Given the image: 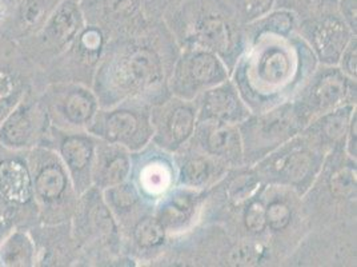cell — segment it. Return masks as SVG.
Masks as SVG:
<instances>
[{"mask_svg":"<svg viewBox=\"0 0 357 267\" xmlns=\"http://www.w3.org/2000/svg\"><path fill=\"white\" fill-rule=\"evenodd\" d=\"M96 75L99 103L152 107L167 99L180 47L164 20L146 19L134 30L112 36Z\"/></svg>","mask_w":357,"mask_h":267,"instance_id":"1","label":"cell"},{"mask_svg":"<svg viewBox=\"0 0 357 267\" xmlns=\"http://www.w3.org/2000/svg\"><path fill=\"white\" fill-rule=\"evenodd\" d=\"M317 66L298 31L291 35L260 32L247 38L231 80L250 111L260 114L291 101Z\"/></svg>","mask_w":357,"mask_h":267,"instance_id":"2","label":"cell"},{"mask_svg":"<svg viewBox=\"0 0 357 267\" xmlns=\"http://www.w3.org/2000/svg\"><path fill=\"white\" fill-rule=\"evenodd\" d=\"M178 47H197L223 60L229 75L247 45L245 26L225 0H185L164 19Z\"/></svg>","mask_w":357,"mask_h":267,"instance_id":"3","label":"cell"},{"mask_svg":"<svg viewBox=\"0 0 357 267\" xmlns=\"http://www.w3.org/2000/svg\"><path fill=\"white\" fill-rule=\"evenodd\" d=\"M326 155L298 134L271 151L252 168L263 183L287 187L303 196L319 175Z\"/></svg>","mask_w":357,"mask_h":267,"instance_id":"4","label":"cell"},{"mask_svg":"<svg viewBox=\"0 0 357 267\" xmlns=\"http://www.w3.org/2000/svg\"><path fill=\"white\" fill-rule=\"evenodd\" d=\"M244 166H253L271 151L301 133L305 123L300 118L292 101L266 113L251 114L238 123Z\"/></svg>","mask_w":357,"mask_h":267,"instance_id":"5","label":"cell"},{"mask_svg":"<svg viewBox=\"0 0 357 267\" xmlns=\"http://www.w3.org/2000/svg\"><path fill=\"white\" fill-rule=\"evenodd\" d=\"M291 101L307 126L328 111L356 103V80L344 74L339 66L320 64Z\"/></svg>","mask_w":357,"mask_h":267,"instance_id":"6","label":"cell"},{"mask_svg":"<svg viewBox=\"0 0 357 267\" xmlns=\"http://www.w3.org/2000/svg\"><path fill=\"white\" fill-rule=\"evenodd\" d=\"M223 60L197 47H181L169 78V92L184 101H195L203 91L229 79Z\"/></svg>","mask_w":357,"mask_h":267,"instance_id":"7","label":"cell"},{"mask_svg":"<svg viewBox=\"0 0 357 267\" xmlns=\"http://www.w3.org/2000/svg\"><path fill=\"white\" fill-rule=\"evenodd\" d=\"M149 106L120 103L93 115L91 131L105 142L119 145L136 152L146 147L152 139V123Z\"/></svg>","mask_w":357,"mask_h":267,"instance_id":"8","label":"cell"},{"mask_svg":"<svg viewBox=\"0 0 357 267\" xmlns=\"http://www.w3.org/2000/svg\"><path fill=\"white\" fill-rule=\"evenodd\" d=\"M128 180L134 183L143 202L152 212L155 206L176 186L174 154L149 142L146 147L131 152Z\"/></svg>","mask_w":357,"mask_h":267,"instance_id":"9","label":"cell"},{"mask_svg":"<svg viewBox=\"0 0 357 267\" xmlns=\"http://www.w3.org/2000/svg\"><path fill=\"white\" fill-rule=\"evenodd\" d=\"M263 199L266 203L268 245L272 254L294 252L291 240H296L298 230H305L301 196L291 189L266 185ZM296 243L298 245V240Z\"/></svg>","mask_w":357,"mask_h":267,"instance_id":"10","label":"cell"},{"mask_svg":"<svg viewBox=\"0 0 357 267\" xmlns=\"http://www.w3.org/2000/svg\"><path fill=\"white\" fill-rule=\"evenodd\" d=\"M152 123L151 142L167 152L175 154L192 136L196 126L194 101H184L169 95L163 102L149 108Z\"/></svg>","mask_w":357,"mask_h":267,"instance_id":"11","label":"cell"},{"mask_svg":"<svg viewBox=\"0 0 357 267\" xmlns=\"http://www.w3.org/2000/svg\"><path fill=\"white\" fill-rule=\"evenodd\" d=\"M298 35L310 45L319 64L337 66L349 41L356 36L337 10L298 20Z\"/></svg>","mask_w":357,"mask_h":267,"instance_id":"12","label":"cell"},{"mask_svg":"<svg viewBox=\"0 0 357 267\" xmlns=\"http://www.w3.org/2000/svg\"><path fill=\"white\" fill-rule=\"evenodd\" d=\"M184 146L207 154L228 168L244 166L238 124L218 120H197L192 136Z\"/></svg>","mask_w":357,"mask_h":267,"instance_id":"13","label":"cell"},{"mask_svg":"<svg viewBox=\"0 0 357 267\" xmlns=\"http://www.w3.org/2000/svg\"><path fill=\"white\" fill-rule=\"evenodd\" d=\"M206 192L175 186L153 208V214L167 230L168 237L192 230L202 218Z\"/></svg>","mask_w":357,"mask_h":267,"instance_id":"14","label":"cell"},{"mask_svg":"<svg viewBox=\"0 0 357 267\" xmlns=\"http://www.w3.org/2000/svg\"><path fill=\"white\" fill-rule=\"evenodd\" d=\"M197 120H218L238 124L252 113L241 99L234 82L227 79L223 83L203 91L194 101Z\"/></svg>","mask_w":357,"mask_h":267,"instance_id":"15","label":"cell"},{"mask_svg":"<svg viewBox=\"0 0 357 267\" xmlns=\"http://www.w3.org/2000/svg\"><path fill=\"white\" fill-rule=\"evenodd\" d=\"M176 186L204 192L216 185L231 170L225 164L197 150L183 146L174 154Z\"/></svg>","mask_w":357,"mask_h":267,"instance_id":"16","label":"cell"},{"mask_svg":"<svg viewBox=\"0 0 357 267\" xmlns=\"http://www.w3.org/2000/svg\"><path fill=\"white\" fill-rule=\"evenodd\" d=\"M89 8L96 26L108 34V38L134 30L147 17L143 0H89Z\"/></svg>","mask_w":357,"mask_h":267,"instance_id":"17","label":"cell"},{"mask_svg":"<svg viewBox=\"0 0 357 267\" xmlns=\"http://www.w3.org/2000/svg\"><path fill=\"white\" fill-rule=\"evenodd\" d=\"M355 110L356 103L344 104L313 119L300 134L313 147L324 154L336 147L345 146L349 122Z\"/></svg>","mask_w":357,"mask_h":267,"instance_id":"18","label":"cell"},{"mask_svg":"<svg viewBox=\"0 0 357 267\" xmlns=\"http://www.w3.org/2000/svg\"><path fill=\"white\" fill-rule=\"evenodd\" d=\"M123 252L137 257L140 259L163 254L168 234L162 222L153 212H146L139 217L124 233H121Z\"/></svg>","mask_w":357,"mask_h":267,"instance_id":"19","label":"cell"},{"mask_svg":"<svg viewBox=\"0 0 357 267\" xmlns=\"http://www.w3.org/2000/svg\"><path fill=\"white\" fill-rule=\"evenodd\" d=\"M105 202L119 226L120 236L139 217L146 212H152V210L140 198L134 183L128 179L116 186L105 189Z\"/></svg>","mask_w":357,"mask_h":267,"instance_id":"20","label":"cell"},{"mask_svg":"<svg viewBox=\"0 0 357 267\" xmlns=\"http://www.w3.org/2000/svg\"><path fill=\"white\" fill-rule=\"evenodd\" d=\"M131 171V152L119 145L102 142L98 147L93 178L100 189L126 182Z\"/></svg>","mask_w":357,"mask_h":267,"instance_id":"21","label":"cell"},{"mask_svg":"<svg viewBox=\"0 0 357 267\" xmlns=\"http://www.w3.org/2000/svg\"><path fill=\"white\" fill-rule=\"evenodd\" d=\"M61 154L75 178L80 177L82 174L89 175L95 157V143L91 138L80 135L67 138L61 146Z\"/></svg>","mask_w":357,"mask_h":267,"instance_id":"22","label":"cell"},{"mask_svg":"<svg viewBox=\"0 0 357 267\" xmlns=\"http://www.w3.org/2000/svg\"><path fill=\"white\" fill-rule=\"evenodd\" d=\"M83 24V16L74 0L61 3L56 14L52 17L50 31L58 45H66L73 41Z\"/></svg>","mask_w":357,"mask_h":267,"instance_id":"23","label":"cell"},{"mask_svg":"<svg viewBox=\"0 0 357 267\" xmlns=\"http://www.w3.org/2000/svg\"><path fill=\"white\" fill-rule=\"evenodd\" d=\"M96 99L91 92L87 89H77L67 95L64 113L71 123L83 126L92 120L96 114Z\"/></svg>","mask_w":357,"mask_h":267,"instance_id":"24","label":"cell"},{"mask_svg":"<svg viewBox=\"0 0 357 267\" xmlns=\"http://www.w3.org/2000/svg\"><path fill=\"white\" fill-rule=\"evenodd\" d=\"M273 10L289 11L298 20H304L331 10H337V0H275Z\"/></svg>","mask_w":357,"mask_h":267,"instance_id":"25","label":"cell"},{"mask_svg":"<svg viewBox=\"0 0 357 267\" xmlns=\"http://www.w3.org/2000/svg\"><path fill=\"white\" fill-rule=\"evenodd\" d=\"M238 20L245 26L253 20L267 15L275 7V0H225Z\"/></svg>","mask_w":357,"mask_h":267,"instance_id":"26","label":"cell"},{"mask_svg":"<svg viewBox=\"0 0 357 267\" xmlns=\"http://www.w3.org/2000/svg\"><path fill=\"white\" fill-rule=\"evenodd\" d=\"M67 179L58 166H48L38 178V190L47 199H56L66 190Z\"/></svg>","mask_w":357,"mask_h":267,"instance_id":"27","label":"cell"},{"mask_svg":"<svg viewBox=\"0 0 357 267\" xmlns=\"http://www.w3.org/2000/svg\"><path fill=\"white\" fill-rule=\"evenodd\" d=\"M185 0H143L144 15L151 20H164Z\"/></svg>","mask_w":357,"mask_h":267,"instance_id":"28","label":"cell"},{"mask_svg":"<svg viewBox=\"0 0 357 267\" xmlns=\"http://www.w3.org/2000/svg\"><path fill=\"white\" fill-rule=\"evenodd\" d=\"M344 74L349 76L351 79L356 80L357 78V39L354 36L348 45L345 47L344 52L342 54V58L339 60V64Z\"/></svg>","mask_w":357,"mask_h":267,"instance_id":"29","label":"cell"},{"mask_svg":"<svg viewBox=\"0 0 357 267\" xmlns=\"http://www.w3.org/2000/svg\"><path fill=\"white\" fill-rule=\"evenodd\" d=\"M337 13L351 31L357 32V0H337Z\"/></svg>","mask_w":357,"mask_h":267,"instance_id":"30","label":"cell"},{"mask_svg":"<svg viewBox=\"0 0 357 267\" xmlns=\"http://www.w3.org/2000/svg\"><path fill=\"white\" fill-rule=\"evenodd\" d=\"M357 113L356 110L352 114V118L349 122V127H348V133H347V138H345V151L347 154L356 159L357 155Z\"/></svg>","mask_w":357,"mask_h":267,"instance_id":"31","label":"cell"}]
</instances>
